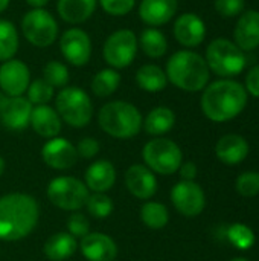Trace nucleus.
Listing matches in <instances>:
<instances>
[{
    "label": "nucleus",
    "mask_w": 259,
    "mask_h": 261,
    "mask_svg": "<svg viewBox=\"0 0 259 261\" xmlns=\"http://www.w3.org/2000/svg\"><path fill=\"white\" fill-rule=\"evenodd\" d=\"M176 124V113L165 106L160 107H154L145 118L142 122V128L156 138H160L162 135L168 133L169 130H172Z\"/></svg>",
    "instance_id": "obj_26"
},
{
    "label": "nucleus",
    "mask_w": 259,
    "mask_h": 261,
    "mask_svg": "<svg viewBox=\"0 0 259 261\" xmlns=\"http://www.w3.org/2000/svg\"><path fill=\"white\" fill-rule=\"evenodd\" d=\"M215 9L223 17H235L243 12L244 0H215Z\"/></svg>",
    "instance_id": "obj_39"
},
{
    "label": "nucleus",
    "mask_w": 259,
    "mask_h": 261,
    "mask_svg": "<svg viewBox=\"0 0 259 261\" xmlns=\"http://www.w3.org/2000/svg\"><path fill=\"white\" fill-rule=\"evenodd\" d=\"M55 89L47 84L43 78H37L31 81L27 90H26V98L32 106H44L52 101L55 96Z\"/></svg>",
    "instance_id": "obj_33"
},
{
    "label": "nucleus",
    "mask_w": 259,
    "mask_h": 261,
    "mask_svg": "<svg viewBox=\"0 0 259 261\" xmlns=\"http://www.w3.org/2000/svg\"><path fill=\"white\" fill-rule=\"evenodd\" d=\"M202 110L214 122H226L237 118L247 104L246 89L232 80H220L205 87Z\"/></svg>",
    "instance_id": "obj_2"
},
{
    "label": "nucleus",
    "mask_w": 259,
    "mask_h": 261,
    "mask_svg": "<svg viewBox=\"0 0 259 261\" xmlns=\"http://www.w3.org/2000/svg\"><path fill=\"white\" fill-rule=\"evenodd\" d=\"M136 84L150 93H157L162 92L166 86H168V78L165 70L153 63L143 64L137 69L136 72Z\"/></svg>",
    "instance_id": "obj_27"
},
{
    "label": "nucleus",
    "mask_w": 259,
    "mask_h": 261,
    "mask_svg": "<svg viewBox=\"0 0 259 261\" xmlns=\"http://www.w3.org/2000/svg\"><path fill=\"white\" fill-rule=\"evenodd\" d=\"M98 0H58L56 12L69 24H82L96 11Z\"/></svg>",
    "instance_id": "obj_24"
},
{
    "label": "nucleus",
    "mask_w": 259,
    "mask_h": 261,
    "mask_svg": "<svg viewBox=\"0 0 259 261\" xmlns=\"http://www.w3.org/2000/svg\"><path fill=\"white\" fill-rule=\"evenodd\" d=\"M177 8V0H140L137 12L148 28H159L172 20Z\"/></svg>",
    "instance_id": "obj_19"
},
{
    "label": "nucleus",
    "mask_w": 259,
    "mask_h": 261,
    "mask_svg": "<svg viewBox=\"0 0 259 261\" xmlns=\"http://www.w3.org/2000/svg\"><path fill=\"white\" fill-rule=\"evenodd\" d=\"M227 239L235 248L241 251H247L255 245V232L244 223L231 225L227 228Z\"/></svg>",
    "instance_id": "obj_34"
},
{
    "label": "nucleus",
    "mask_w": 259,
    "mask_h": 261,
    "mask_svg": "<svg viewBox=\"0 0 259 261\" xmlns=\"http://www.w3.org/2000/svg\"><path fill=\"white\" fill-rule=\"evenodd\" d=\"M20 28L26 41L41 49L53 44L60 35L58 21L46 8L26 11L21 17Z\"/></svg>",
    "instance_id": "obj_6"
},
{
    "label": "nucleus",
    "mask_w": 259,
    "mask_h": 261,
    "mask_svg": "<svg viewBox=\"0 0 259 261\" xmlns=\"http://www.w3.org/2000/svg\"><path fill=\"white\" fill-rule=\"evenodd\" d=\"M235 188L238 194L243 197H255L259 194V173L258 171H246L238 176L235 182Z\"/></svg>",
    "instance_id": "obj_36"
},
{
    "label": "nucleus",
    "mask_w": 259,
    "mask_h": 261,
    "mask_svg": "<svg viewBox=\"0 0 259 261\" xmlns=\"http://www.w3.org/2000/svg\"><path fill=\"white\" fill-rule=\"evenodd\" d=\"M43 80L50 84L53 89H63L69 84L70 81V72L69 67L56 60H52L44 64L43 69Z\"/></svg>",
    "instance_id": "obj_32"
},
{
    "label": "nucleus",
    "mask_w": 259,
    "mask_h": 261,
    "mask_svg": "<svg viewBox=\"0 0 259 261\" xmlns=\"http://www.w3.org/2000/svg\"><path fill=\"white\" fill-rule=\"evenodd\" d=\"M31 9H41V8H46V5L49 3V0H24Z\"/></svg>",
    "instance_id": "obj_43"
},
{
    "label": "nucleus",
    "mask_w": 259,
    "mask_h": 261,
    "mask_svg": "<svg viewBox=\"0 0 259 261\" xmlns=\"http://www.w3.org/2000/svg\"><path fill=\"white\" fill-rule=\"evenodd\" d=\"M3 173H5V161H3V158L0 156V177L3 176Z\"/></svg>",
    "instance_id": "obj_45"
},
{
    "label": "nucleus",
    "mask_w": 259,
    "mask_h": 261,
    "mask_svg": "<svg viewBox=\"0 0 259 261\" xmlns=\"http://www.w3.org/2000/svg\"><path fill=\"white\" fill-rule=\"evenodd\" d=\"M29 125L38 136L52 139L60 135L63 121L53 107H50L49 104H44V106H34Z\"/></svg>",
    "instance_id": "obj_20"
},
{
    "label": "nucleus",
    "mask_w": 259,
    "mask_h": 261,
    "mask_svg": "<svg viewBox=\"0 0 259 261\" xmlns=\"http://www.w3.org/2000/svg\"><path fill=\"white\" fill-rule=\"evenodd\" d=\"M79 251L89 261H114L118 257L116 242L104 232H89L81 239Z\"/></svg>",
    "instance_id": "obj_17"
},
{
    "label": "nucleus",
    "mask_w": 259,
    "mask_h": 261,
    "mask_svg": "<svg viewBox=\"0 0 259 261\" xmlns=\"http://www.w3.org/2000/svg\"><path fill=\"white\" fill-rule=\"evenodd\" d=\"M46 194L56 208L75 213L85 206L90 191L82 180L72 176H60L49 182Z\"/></svg>",
    "instance_id": "obj_9"
},
{
    "label": "nucleus",
    "mask_w": 259,
    "mask_h": 261,
    "mask_svg": "<svg viewBox=\"0 0 259 261\" xmlns=\"http://www.w3.org/2000/svg\"><path fill=\"white\" fill-rule=\"evenodd\" d=\"M179 173L182 176V180H194L197 176V165L194 162H182Z\"/></svg>",
    "instance_id": "obj_42"
},
{
    "label": "nucleus",
    "mask_w": 259,
    "mask_h": 261,
    "mask_svg": "<svg viewBox=\"0 0 259 261\" xmlns=\"http://www.w3.org/2000/svg\"><path fill=\"white\" fill-rule=\"evenodd\" d=\"M246 92H249L255 98H259V64L252 67L246 76Z\"/></svg>",
    "instance_id": "obj_41"
},
{
    "label": "nucleus",
    "mask_w": 259,
    "mask_h": 261,
    "mask_svg": "<svg viewBox=\"0 0 259 261\" xmlns=\"http://www.w3.org/2000/svg\"><path fill=\"white\" fill-rule=\"evenodd\" d=\"M58 44H60V52L63 58L69 64L75 67H82L90 61L93 44H92L90 35L84 29L73 26L64 31L60 35Z\"/></svg>",
    "instance_id": "obj_11"
},
{
    "label": "nucleus",
    "mask_w": 259,
    "mask_h": 261,
    "mask_svg": "<svg viewBox=\"0 0 259 261\" xmlns=\"http://www.w3.org/2000/svg\"><path fill=\"white\" fill-rule=\"evenodd\" d=\"M116 182V168L110 161L99 159L85 170L84 184L89 191L93 193H107L113 188Z\"/></svg>",
    "instance_id": "obj_21"
},
{
    "label": "nucleus",
    "mask_w": 259,
    "mask_h": 261,
    "mask_svg": "<svg viewBox=\"0 0 259 261\" xmlns=\"http://www.w3.org/2000/svg\"><path fill=\"white\" fill-rule=\"evenodd\" d=\"M140 220L150 229H163L169 222V211L163 203L145 202L140 208Z\"/></svg>",
    "instance_id": "obj_31"
},
{
    "label": "nucleus",
    "mask_w": 259,
    "mask_h": 261,
    "mask_svg": "<svg viewBox=\"0 0 259 261\" xmlns=\"http://www.w3.org/2000/svg\"><path fill=\"white\" fill-rule=\"evenodd\" d=\"M168 83L185 92H200L208 86L209 67L206 60L192 50H179L169 57L165 69Z\"/></svg>",
    "instance_id": "obj_3"
},
{
    "label": "nucleus",
    "mask_w": 259,
    "mask_h": 261,
    "mask_svg": "<svg viewBox=\"0 0 259 261\" xmlns=\"http://www.w3.org/2000/svg\"><path fill=\"white\" fill-rule=\"evenodd\" d=\"M142 113L128 101H110L99 109L98 124L104 133L116 139H131L142 130Z\"/></svg>",
    "instance_id": "obj_4"
},
{
    "label": "nucleus",
    "mask_w": 259,
    "mask_h": 261,
    "mask_svg": "<svg viewBox=\"0 0 259 261\" xmlns=\"http://www.w3.org/2000/svg\"><path fill=\"white\" fill-rule=\"evenodd\" d=\"M142 159L153 173L169 176L179 171L183 162V154L174 141L166 138H154L143 145Z\"/></svg>",
    "instance_id": "obj_7"
},
{
    "label": "nucleus",
    "mask_w": 259,
    "mask_h": 261,
    "mask_svg": "<svg viewBox=\"0 0 259 261\" xmlns=\"http://www.w3.org/2000/svg\"><path fill=\"white\" fill-rule=\"evenodd\" d=\"M76 148V153H78V158H82V159H92L98 154L99 151V142L95 139V138H82L78 145L75 147Z\"/></svg>",
    "instance_id": "obj_40"
},
{
    "label": "nucleus",
    "mask_w": 259,
    "mask_h": 261,
    "mask_svg": "<svg viewBox=\"0 0 259 261\" xmlns=\"http://www.w3.org/2000/svg\"><path fill=\"white\" fill-rule=\"evenodd\" d=\"M55 110L61 121L70 127L82 128L93 118V102L87 92L76 86L60 89L55 96Z\"/></svg>",
    "instance_id": "obj_5"
},
{
    "label": "nucleus",
    "mask_w": 259,
    "mask_h": 261,
    "mask_svg": "<svg viewBox=\"0 0 259 261\" xmlns=\"http://www.w3.org/2000/svg\"><path fill=\"white\" fill-rule=\"evenodd\" d=\"M139 49L150 58H162L168 50V40L157 28H147L137 37Z\"/></svg>",
    "instance_id": "obj_28"
},
{
    "label": "nucleus",
    "mask_w": 259,
    "mask_h": 261,
    "mask_svg": "<svg viewBox=\"0 0 259 261\" xmlns=\"http://www.w3.org/2000/svg\"><path fill=\"white\" fill-rule=\"evenodd\" d=\"M172 32L182 46L195 47L202 44L206 37V24L197 14L185 12L174 21Z\"/></svg>",
    "instance_id": "obj_18"
},
{
    "label": "nucleus",
    "mask_w": 259,
    "mask_h": 261,
    "mask_svg": "<svg viewBox=\"0 0 259 261\" xmlns=\"http://www.w3.org/2000/svg\"><path fill=\"white\" fill-rule=\"evenodd\" d=\"M121 81H122V76H121L119 70L105 67L95 73V76L92 78L90 87H92V92L95 96L108 98L119 89Z\"/></svg>",
    "instance_id": "obj_29"
},
{
    "label": "nucleus",
    "mask_w": 259,
    "mask_h": 261,
    "mask_svg": "<svg viewBox=\"0 0 259 261\" xmlns=\"http://www.w3.org/2000/svg\"><path fill=\"white\" fill-rule=\"evenodd\" d=\"M235 44L243 50H252L259 46V11H246L235 26Z\"/></svg>",
    "instance_id": "obj_22"
},
{
    "label": "nucleus",
    "mask_w": 259,
    "mask_h": 261,
    "mask_svg": "<svg viewBox=\"0 0 259 261\" xmlns=\"http://www.w3.org/2000/svg\"><path fill=\"white\" fill-rule=\"evenodd\" d=\"M67 232H69L72 237H75V239H82V237H85V236L90 232L89 219H87L84 214L78 213V211L72 213L70 217H69V220H67Z\"/></svg>",
    "instance_id": "obj_38"
},
{
    "label": "nucleus",
    "mask_w": 259,
    "mask_h": 261,
    "mask_svg": "<svg viewBox=\"0 0 259 261\" xmlns=\"http://www.w3.org/2000/svg\"><path fill=\"white\" fill-rule=\"evenodd\" d=\"M41 158L44 164L53 170L63 171L72 168L78 161L75 145L66 138H52L41 148Z\"/></svg>",
    "instance_id": "obj_15"
},
{
    "label": "nucleus",
    "mask_w": 259,
    "mask_h": 261,
    "mask_svg": "<svg viewBox=\"0 0 259 261\" xmlns=\"http://www.w3.org/2000/svg\"><path fill=\"white\" fill-rule=\"evenodd\" d=\"M231 261H249L247 258H243V257H237V258H232Z\"/></svg>",
    "instance_id": "obj_46"
},
{
    "label": "nucleus",
    "mask_w": 259,
    "mask_h": 261,
    "mask_svg": "<svg viewBox=\"0 0 259 261\" xmlns=\"http://www.w3.org/2000/svg\"><path fill=\"white\" fill-rule=\"evenodd\" d=\"M40 208L37 200L24 193H11L0 197V240L18 242L37 226Z\"/></svg>",
    "instance_id": "obj_1"
},
{
    "label": "nucleus",
    "mask_w": 259,
    "mask_h": 261,
    "mask_svg": "<svg viewBox=\"0 0 259 261\" xmlns=\"http://www.w3.org/2000/svg\"><path fill=\"white\" fill-rule=\"evenodd\" d=\"M139 50L137 35L127 28L111 32L102 46V57L108 67L122 70L133 64Z\"/></svg>",
    "instance_id": "obj_10"
},
{
    "label": "nucleus",
    "mask_w": 259,
    "mask_h": 261,
    "mask_svg": "<svg viewBox=\"0 0 259 261\" xmlns=\"http://www.w3.org/2000/svg\"><path fill=\"white\" fill-rule=\"evenodd\" d=\"M249 142L240 135H226L215 145L217 158L226 165H237L249 156Z\"/></svg>",
    "instance_id": "obj_23"
},
{
    "label": "nucleus",
    "mask_w": 259,
    "mask_h": 261,
    "mask_svg": "<svg viewBox=\"0 0 259 261\" xmlns=\"http://www.w3.org/2000/svg\"><path fill=\"white\" fill-rule=\"evenodd\" d=\"M98 3L102 11L111 17L128 15L136 6V0H98Z\"/></svg>",
    "instance_id": "obj_37"
},
{
    "label": "nucleus",
    "mask_w": 259,
    "mask_h": 261,
    "mask_svg": "<svg viewBox=\"0 0 259 261\" xmlns=\"http://www.w3.org/2000/svg\"><path fill=\"white\" fill-rule=\"evenodd\" d=\"M34 106L26 96H8L0 92V122L12 132H20L29 125Z\"/></svg>",
    "instance_id": "obj_13"
},
{
    "label": "nucleus",
    "mask_w": 259,
    "mask_h": 261,
    "mask_svg": "<svg viewBox=\"0 0 259 261\" xmlns=\"http://www.w3.org/2000/svg\"><path fill=\"white\" fill-rule=\"evenodd\" d=\"M20 37L12 21L0 18V63L15 58L18 52Z\"/></svg>",
    "instance_id": "obj_30"
},
{
    "label": "nucleus",
    "mask_w": 259,
    "mask_h": 261,
    "mask_svg": "<svg viewBox=\"0 0 259 261\" xmlns=\"http://www.w3.org/2000/svg\"><path fill=\"white\" fill-rule=\"evenodd\" d=\"M78 249L76 239L69 232H56L49 237L43 246L44 255L50 261H64L70 258Z\"/></svg>",
    "instance_id": "obj_25"
},
{
    "label": "nucleus",
    "mask_w": 259,
    "mask_h": 261,
    "mask_svg": "<svg viewBox=\"0 0 259 261\" xmlns=\"http://www.w3.org/2000/svg\"><path fill=\"white\" fill-rule=\"evenodd\" d=\"M205 60L209 70L224 78L235 76L246 67V55L243 49L226 38L214 40L206 49Z\"/></svg>",
    "instance_id": "obj_8"
},
{
    "label": "nucleus",
    "mask_w": 259,
    "mask_h": 261,
    "mask_svg": "<svg viewBox=\"0 0 259 261\" xmlns=\"http://www.w3.org/2000/svg\"><path fill=\"white\" fill-rule=\"evenodd\" d=\"M171 202L182 216L197 217L206 206V196L194 180H180L171 190Z\"/></svg>",
    "instance_id": "obj_12"
},
{
    "label": "nucleus",
    "mask_w": 259,
    "mask_h": 261,
    "mask_svg": "<svg viewBox=\"0 0 259 261\" xmlns=\"http://www.w3.org/2000/svg\"><path fill=\"white\" fill-rule=\"evenodd\" d=\"M11 0H0V14H3L8 8H9Z\"/></svg>",
    "instance_id": "obj_44"
},
{
    "label": "nucleus",
    "mask_w": 259,
    "mask_h": 261,
    "mask_svg": "<svg viewBox=\"0 0 259 261\" xmlns=\"http://www.w3.org/2000/svg\"><path fill=\"white\" fill-rule=\"evenodd\" d=\"M85 208L95 219H105L113 213V200L105 193H93L89 196Z\"/></svg>",
    "instance_id": "obj_35"
},
{
    "label": "nucleus",
    "mask_w": 259,
    "mask_h": 261,
    "mask_svg": "<svg viewBox=\"0 0 259 261\" xmlns=\"http://www.w3.org/2000/svg\"><path fill=\"white\" fill-rule=\"evenodd\" d=\"M31 84V70L21 60L12 58L0 64V92L8 96H23Z\"/></svg>",
    "instance_id": "obj_14"
},
{
    "label": "nucleus",
    "mask_w": 259,
    "mask_h": 261,
    "mask_svg": "<svg viewBox=\"0 0 259 261\" xmlns=\"http://www.w3.org/2000/svg\"><path fill=\"white\" fill-rule=\"evenodd\" d=\"M125 187L136 199L148 200L157 193V179L147 165L134 164L125 173Z\"/></svg>",
    "instance_id": "obj_16"
}]
</instances>
